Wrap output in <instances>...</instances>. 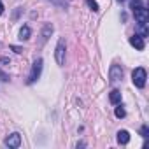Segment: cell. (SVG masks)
Instances as JSON below:
<instances>
[{
	"label": "cell",
	"mask_w": 149,
	"mask_h": 149,
	"mask_svg": "<svg viewBox=\"0 0 149 149\" xmlns=\"http://www.w3.org/2000/svg\"><path fill=\"white\" fill-rule=\"evenodd\" d=\"M42 58H37L35 61H33V67H32V72H30V76H28V79H26V83L28 84H33L39 77H40V72H42Z\"/></svg>",
	"instance_id": "obj_2"
},
{
	"label": "cell",
	"mask_w": 149,
	"mask_h": 149,
	"mask_svg": "<svg viewBox=\"0 0 149 149\" xmlns=\"http://www.w3.org/2000/svg\"><path fill=\"white\" fill-rule=\"evenodd\" d=\"M30 35H32V30H30V26H28V25H25V26L19 30V39H21V40H28V39H30Z\"/></svg>",
	"instance_id": "obj_8"
},
{
	"label": "cell",
	"mask_w": 149,
	"mask_h": 149,
	"mask_svg": "<svg viewBox=\"0 0 149 149\" xmlns=\"http://www.w3.org/2000/svg\"><path fill=\"white\" fill-rule=\"evenodd\" d=\"M51 33H53V26H51V25H46L44 30H42V40H47Z\"/></svg>",
	"instance_id": "obj_11"
},
{
	"label": "cell",
	"mask_w": 149,
	"mask_h": 149,
	"mask_svg": "<svg viewBox=\"0 0 149 149\" xmlns=\"http://www.w3.org/2000/svg\"><path fill=\"white\" fill-rule=\"evenodd\" d=\"M11 49H13L14 53H18V54H19V53H23V49H21L19 46H11Z\"/></svg>",
	"instance_id": "obj_17"
},
{
	"label": "cell",
	"mask_w": 149,
	"mask_h": 149,
	"mask_svg": "<svg viewBox=\"0 0 149 149\" xmlns=\"http://www.w3.org/2000/svg\"><path fill=\"white\" fill-rule=\"evenodd\" d=\"M54 58H56V63H58V65H63V63H65V40H63V39H60L58 44H56Z\"/></svg>",
	"instance_id": "obj_4"
},
{
	"label": "cell",
	"mask_w": 149,
	"mask_h": 149,
	"mask_svg": "<svg viewBox=\"0 0 149 149\" xmlns=\"http://www.w3.org/2000/svg\"><path fill=\"white\" fill-rule=\"evenodd\" d=\"M0 79H2V81H9V76H7L6 72H2V70H0Z\"/></svg>",
	"instance_id": "obj_16"
},
{
	"label": "cell",
	"mask_w": 149,
	"mask_h": 149,
	"mask_svg": "<svg viewBox=\"0 0 149 149\" xmlns=\"http://www.w3.org/2000/svg\"><path fill=\"white\" fill-rule=\"evenodd\" d=\"M140 7H144L142 0H130V9H132V11H135V9H140Z\"/></svg>",
	"instance_id": "obj_12"
},
{
	"label": "cell",
	"mask_w": 149,
	"mask_h": 149,
	"mask_svg": "<svg viewBox=\"0 0 149 149\" xmlns=\"http://www.w3.org/2000/svg\"><path fill=\"white\" fill-rule=\"evenodd\" d=\"M47 2H51L53 6H56L60 9H67L68 7V0H47Z\"/></svg>",
	"instance_id": "obj_10"
},
{
	"label": "cell",
	"mask_w": 149,
	"mask_h": 149,
	"mask_svg": "<svg viewBox=\"0 0 149 149\" xmlns=\"http://www.w3.org/2000/svg\"><path fill=\"white\" fill-rule=\"evenodd\" d=\"M118 142L123 144V146L128 144V142H130V133H128L126 130H119V132H118Z\"/></svg>",
	"instance_id": "obj_7"
},
{
	"label": "cell",
	"mask_w": 149,
	"mask_h": 149,
	"mask_svg": "<svg viewBox=\"0 0 149 149\" xmlns=\"http://www.w3.org/2000/svg\"><path fill=\"white\" fill-rule=\"evenodd\" d=\"M6 146L7 147H13V149H18L19 146H21V135L19 133H11L7 139H6Z\"/></svg>",
	"instance_id": "obj_5"
},
{
	"label": "cell",
	"mask_w": 149,
	"mask_h": 149,
	"mask_svg": "<svg viewBox=\"0 0 149 149\" xmlns=\"http://www.w3.org/2000/svg\"><path fill=\"white\" fill-rule=\"evenodd\" d=\"M126 116V111L119 105V107H116V118H125Z\"/></svg>",
	"instance_id": "obj_13"
},
{
	"label": "cell",
	"mask_w": 149,
	"mask_h": 149,
	"mask_svg": "<svg viewBox=\"0 0 149 149\" xmlns=\"http://www.w3.org/2000/svg\"><path fill=\"white\" fill-rule=\"evenodd\" d=\"M0 63H9V58H0Z\"/></svg>",
	"instance_id": "obj_18"
},
{
	"label": "cell",
	"mask_w": 149,
	"mask_h": 149,
	"mask_svg": "<svg viewBox=\"0 0 149 149\" xmlns=\"http://www.w3.org/2000/svg\"><path fill=\"white\" fill-rule=\"evenodd\" d=\"M147 133H149V128H147V126H142V128H140V135H142V137H147Z\"/></svg>",
	"instance_id": "obj_15"
},
{
	"label": "cell",
	"mask_w": 149,
	"mask_h": 149,
	"mask_svg": "<svg viewBox=\"0 0 149 149\" xmlns=\"http://www.w3.org/2000/svg\"><path fill=\"white\" fill-rule=\"evenodd\" d=\"M146 79H147V74H146V68L142 67H137L133 72H132V81L137 88H144L146 86Z\"/></svg>",
	"instance_id": "obj_1"
},
{
	"label": "cell",
	"mask_w": 149,
	"mask_h": 149,
	"mask_svg": "<svg viewBox=\"0 0 149 149\" xmlns=\"http://www.w3.org/2000/svg\"><path fill=\"white\" fill-rule=\"evenodd\" d=\"M86 4H88V6H90V7H91V9H93L95 13L98 11V4L95 2V0H86Z\"/></svg>",
	"instance_id": "obj_14"
},
{
	"label": "cell",
	"mask_w": 149,
	"mask_h": 149,
	"mask_svg": "<svg viewBox=\"0 0 149 149\" xmlns=\"http://www.w3.org/2000/svg\"><path fill=\"white\" fill-rule=\"evenodd\" d=\"M109 100H111V104H119V102H121V91L112 90V91L109 93Z\"/></svg>",
	"instance_id": "obj_9"
},
{
	"label": "cell",
	"mask_w": 149,
	"mask_h": 149,
	"mask_svg": "<svg viewBox=\"0 0 149 149\" xmlns=\"http://www.w3.org/2000/svg\"><path fill=\"white\" fill-rule=\"evenodd\" d=\"M109 79H111V84H118L123 79V68L119 65H112L111 67V70H109Z\"/></svg>",
	"instance_id": "obj_3"
},
{
	"label": "cell",
	"mask_w": 149,
	"mask_h": 149,
	"mask_svg": "<svg viewBox=\"0 0 149 149\" xmlns=\"http://www.w3.org/2000/svg\"><path fill=\"white\" fill-rule=\"evenodd\" d=\"M130 44H132L135 49H139V51H142V49L146 47V42H144V37H142V35H133V37H130Z\"/></svg>",
	"instance_id": "obj_6"
},
{
	"label": "cell",
	"mask_w": 149,
	"mask_h": 149,
	"mask_svg": "<svg viewBox=\"0 0 149 149\" xmlns=\"http://www.w3.org/2000/svg\"><path fill=\"white\" fill-rule=\"evenodd\" d=\"M2 13H4V4L0 2V16H2Z\"/></svg>",
	"instance_id": "obj_19"
},
{
	"label": "cell",
	"mask_w": 149,
	"mask_h": 149,
	"mask_svg": "<svg viewBox=\"0 0 149 149\" xmlns=\"http://www.w3.org/2000/svg\"><path fill=\"white\" fill-rule=\"evenodd\" d=\"M118 2H126V0H118Z\"/></svg>",
	"instance_id": "obj_20"
}]
</instances>
